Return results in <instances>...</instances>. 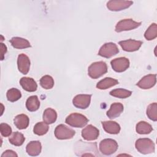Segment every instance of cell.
I'll use <instances>...</instances> for the list:
<instances>
[{"label":"cell","mask_w":157,"mask_h":157,"mask_svg":"<svg viewBox=\"0 0 157 157\" xmlns=\"http://www.w3.org/2000/svg\"><path fill=\"white\" fill-rule=\"evenodd\" d=\"M40 102L38 97L36 95L29 97L26 102V107L30 112H35L39 109Z\"/></svg>","instance_id":"23"},{"label":"cell","mask_w":157,"mask_h":157,"mask_svg":"<svg viewBox=\"0 0 157 157\" xmlns=\"http://www.w3.org/2000/svg\"><path fill=\"white\" fill-rule=\"evenodd\" d=\"M57 118V113L56 112L52 109L47 108L46 109L43 113V120L47 124H52L56 120Z\"/></svg>","instance_id":"22"},{"label":"cell","mask_w":157,"mask_h":157,"mask_svg":"<svg viewBox=\"0 0 157 157\" xmlns=\"http://www.w3.org/2000/svg\"><path fill=\"white\" fill-rule=\"evenodd\" d=\"M49 127L48 124L44 122H39L36 123L34 127L33 132L38 136H43L48 131Z\"/></svg>","instance_id":"27"},{"label":"cell","mask_w":157,"mask_h":157,"mask_svg":"<svg viewBox=\"0 0 157 157\" xmlns=\"http://www.w3.org/2000/svg\"><path fill=\"white\" fill-rule=\"evenodd\" d=\"M99 135V129L91 124L88 125L82 131V136L86 140H94Z\"/></svg>","instance_id":"12"},{"label":"cell","mask_w":157,"mask_h":157,"mask_svg":"<svg viewBox=\"0 0 157 157\" xmlns=\"http://www.w3.org/2000/svg\"><path fill=\"white\" fill-rule=\"evenodd\" d=\"M20 84L25 91L28 92H34L37 88L36 81L31 77H22L20 80Z\"/></svg>","instance_id":"15"},{"label":"cell","mask_w":157,"mask_h":157,"mask_svg":"<svg viewBox=\"0 0 157 157\" xmlns=\"http://www.w3.org/2000/svg\"><path fill=\"white\" fill-rule=\"evenodd\" d=\"M133 4L131 1L113 0L109 1L107 3V7L111 11H120L128 8Z\"/></svg>","instance_id":"9"},{"label":"cell","mask_w":157,"mask_h":157,"mask_svg":"<svg viewBox=\"0 0 157 157\" xmlns=\"http://www.w3.org/2000/svg\"><path fill=\"white\" fill-rule=\"evenodd\" d=\"M4 156H18L17 154L11 150H7L1 155V157Z\"/></svg>","instance_id":"33"},{"label":"cell","mask_w":157,"mask_h":157,"mask_svg":"<svg viewBox=\"0 0 157 157\" xmlns=\"http://www.w3.org/2000/svg\"><path fill=\"white\" fill-rule=\"evenodd\" d=\"M156 82V74H148L142 77L137 83V85L144 90L150 89L155 86Z\"/></svg>","instance_id":"14"},{"label":"cell","mask_w":157,"mask_h":157,"mask_svg":"<svg viewBox=\"0 0 157 157\" xmlns=\"http://www.w3.org/2000/svg\"><path fill=\"white\" fill-rule=\"evenodd\" d=\"M91 98V94H78L72 100L73 105L77 108L85 109L90 104Z\"/></svg>","instance_id":"10"},{"label":"cell","mask_w":157,"mask_h":157,"mask_svg":"<svg viewBox=\"0 0 157 157\" xmlns=\"http://www.w3.org/2000/svg\"><path fill=\"white\" fill-rule=\"evenodd\" d=\"M135 147L139 153L144 155L154 153L155 150L154 142L148 138L137 139L136 142Z\"/></svg>","instance_id":"2"},{"label":"cell","mask_w":157,"mask_h":157,"mask_svg":"<svg viewBox=\"0 0 157 157\" xmlns=\"http://www.w3.org/2000/svg\"><path fill=\"white\" fill-rule=\"evenodd\" d=\"M9 140L11 144L15 146H20L24 143L25 140V137L22 133L17 131L13 132L11 134L9 139Z\"/></svg>","instance_id":"25"},{"label":"cell","mask_w":157,"mask_h":157,"mask_svg":"<svg viewBox=\"0 0 157 157\" xmlns=\"http://www.w3.org/2000/svg\"><path fill=\"white\" fill-rule=\"evenodd\" d=\"M17 66L18 71L23 74H27L30 68V60L27 55L21 53L17 58Z\"/></svg>","instance_id":"13"},{"label":"cell","mask_w":157,"mask_h":157,"mask_svg":"<svg viewBox=\"0 0 157 157\" xmlns=\"http://www.w3.org/2000/svg\"><path fill=\"white\" fill-rule=\"evenodd\" d=\"M1 134L4 137H8L12 134V128L7 123H2L0 124Z\"/></svg>","instance_id":"32"},{"label":"cell","mask_w":157,"mask_h":157,"mask_svg":"<svg viewBox=\"0 0 157 157\" xmlns=\"http://www.w3.org/2000/svg\"><path fill=\"white\" fill-rule=\"evenodd\" d=\"M132 94L131 91H129L126 89L123 88H117L112 90L110 92V94L113 97H116L118 98L124 99L129 97Z\"/></svg>","instance_id":"26"},{"label":"cell","mask_w":157,"mask_h":157,"mask_svg":"<svg viewBox=\"0 0 157 157\" xmlns=\"http://www.w3.org/2000/svg\"><path fill=\"white\" fill-rule=\"evenodd\" d=\"M1 54H2L1 60H3L4 58V55L7 52V47L3 43H1Z\"/></svg>","instance_id":"34"},{"label":"cell","mask_w":157,"mask_h":157,"mask_svg":"<svg viewBox=\"0 0 157 157\" xmlns=\"http://www.w3.org/2000/svg\"><path fill=\"white\" fill-rule=\"evenodd\" d=\"M119 52V49L117 45L112 42L104 44L99 49L98 55L102 57L109 58Z\"/></svg>","instance_id":"7"},{"label":"cell","mask_w":157,"mask_h":157,"mask_svg":"<svg viewBox=\"0 0 157 157\" xmlns=\"http://www.w3.org/2000/svg\"><path fill=\"white\" fill-rule=\"evenodd\" d=\"M14 124L19 129H26L29 123L28 117L25 114H20L17 115L13 120Z\"/></svg>","instance_id":"19"},{"label":"cell","mask_w":157,"mask_h":157,"mask_svg":"<svg viewBox=\"0 0 157 157\" xmlns=\"http://www.w3.org/2000/svg\"><path fill=\"white\" fill-rule=\"evenodd\" d=\"M65 122L72 127L83 128L87 124L88 120L82 114L72 113L67 117Z\"/></svg>","instance_id":"3"},{"label":"cell","mask_w":157,"mask_h":157,"mask_svg":"<svg viewBox=\"0 0 157 157\" xmlns=\"http://www.w3.org/2000/svg\"><path fill=\"white\" fill-rule=\"evenodd\" d=\"M145 38L148 40H151L157 37V25L152 23L146 30L144 34Z\"/></svg>","instance_id":"29"},{"label":"cell","mask_w":157,"mask_h":157,"mask_svg":"<svg viewBox=\"0 0 157 157\" xmlns=\"http://www.w3.org/2000/svg\"><path fill=\"white\" fill-rule=\"evenodd\" d=\"M147 115L152 121L157 120V104L156 102L151 103L147 107Z\"/></svg>","instance_id":"31"},{"label":"cell","mask_w":157,"mask_h":157,"mask_svg":"<svg viewBox=\"0 0 157 157\" xmlns=\"http://www.w3.org/2000/svg\"><path fill=\"white\" fill-rule=\"evenodd\" d=\"M6 96L9 101L15 102L21 98V93L19 90L15 88H12L7 91Z\"/></svg>","instance_id":"28"},{"label":"cell","mask_w":157,"mask_h":157,"mask_svg":"<svg viewBox=\"0 0 157 157\" xmlns=\"http://www.w3.org/2000/svg\"><path fill=\"white\" fill-rule=\"evenodd\" d=\"M40 85L45 90L51 89L54 86V80L50 75H45L40 78Z\"/></svg>","instance_id":"30"},{"label":"cell","mask_w":157,"mask_h":157,"mask_svg":"<svg viewBox=\"0 0 157 157\" xmlns=\"http://www.w3.org/2000/svg\"><path fill=\"white\" fill-rule=\"evenodd\" d=\"M107 72V64L104 61H98L92 63L88 68V75L93 79L102 76Z\"/></svg>","instance_id":"1"},{"label":"cell","mask_w":157,"mask_h":157,"mask_svg":"<svg viewBox=\"0 0 157 157\" xmlns=\"http://www.w3.org/2000/svg\"><path fill=\"white\" fill-rule=\"evenodd\" d=\"M10 42L14 48L18 49H23L31 47V44L28 40L19 37H12L10 40Z\"/></svg>","instance_id":"20"},{"label":"cell","mask_w":157,"mask_h":157,"mask_svg":"<svg viewBox=\"0 0 157 157\" xmlns=\"http://www.w3.org/2000/svg\"><path fill=\"white\" fill-rule=\"evenodd\" d=\"M118 44L124 51L132 52L138 50L142 45V42L133 39H128L120 41Z\"/></svg>","instance_id":"11"},{"label":"cell","mask_w":157,"mask_h":157,"mask_svg":"<svg viewBox=\"0 0 157 157\" xmlns=\"http://www.w3.org/2000/svg\"><path fill=\"white\" fill-rule=\"evenodd\" d=\"M111 66L117 72L125 71L129 66V61L125 57H120L111 61Z\"/></svg>","instance_id":"8"},{"label":"cell","mask_w":157,"mask_h":157,"mask_svg":"<svg viewBox=\"0 0 157 157\" xmlns=\"http://www.w3.org/2000/svg\"><path fill=\"white\" fill-rule=\"evenodd\" d=\"M1 37H2V39H3V37H2V36H1ZM1 40H3V39H2Z\"/></svg>","instance_id":"35"},{"label":"cell","mask_w":157,"mask_h":157,"mask_svg":"<svg viewBox=\"0 0 157 157\" xmlns=\"http://www.w3.org/2000/svg\"><path fill=\"white\" fill-rule=\"evenodd\" d=\"M123 111V105L120 102L113 103L106 115L110 119H113L119 117Z\"/></svg>","instance_id":"17"},{"label":"cell","mask_w":157,"mask_h":157,"mask_svg":"<svg viewBox=\"0 0 157 157\" xmlns=\"http://www.w3.org/2000/svg\"><path fill=\"white\" fill-rule=\"evenodd\" d=\"M54 132L56 138L59 140L72 139L75 134L74 129L62 124H59L56 127Z\"/></svg>","instance_id":"5"},{"label":"cell","mask_w":157,"mask_h":157,"mask_svg":"<svg viewBox=\"0 0 157 157\" xmlns=\"http://www.w3.org/2000/svg\"><path fill=\"white\" fill-rule=\"evenodd\" d=\"M141 25V22H137L132 19H123L118 21L115 26V31L120 33L124 31H130L137 28Z\"/></svg>","instance_id":"6"},{"label":"cell","mask_w":157,"mask_h":157,"mask_svg":"<svg viewBox=\"0 0 157 157\" xmlns=\"http://www.w3.org/2000/svg\"><path fill=\"white\" fill-rule=\"evenodd\" d=\"M118 84V81L111 77H105L100 80L96 85V88L99 90H106Z\"/></svg>","instance_id":"21"},{"label":"cell","mask_w":157,"mask_h":157,"mask_svg":"<svg viewBox=\"0 0 157 157\" xmlns=\"http://www.w3.org/2000/svg\"><path fill=\"white\" fill-rule=\"evenodd\" d=\"M117 142L112 139H105L99 144V150L104 155H110L118 149Z\"/></svg>","instance_id":"4"},{"label":"cell","mask_w":157,"mask_h":157,"mask_svg":"<svg viewBox=\"0 0 157 157\" xmlns=\"http://www.w3.org/2000/svg\"><path fill=\"white\" fill-rule=\"evenodd\" d=\"M136 131L139 134H147L153 131V128L147 122L141 121L136 124Z\"/></svg>","instance_id":"24"},{"label":"cell","mask_w":157,"mask_h":157,"mask_svg":"<svg viewBox=\"0 0 157 157\" xmlns=\"http://www.w3.org/2000/svg\"><path fill=\"white\" fill-rule=\"evenodd\" d=\"M102 127L105 132L111 134H118L120 131V126L115 121H105L102 122Z\"/></svg>","instance_id":"18"},{"label":"cell","mask_w":157,"mask_h":157,"mask_svg":"<svg viewBox=\"0 0 157 157\" xmlns=\"http://www.w3.org/2000/svg\"><path fill=\"white\" fill-rule=\"evenodd\" d=\"M42 150L41 143L38 140L31 141L28 143L26 147V151L29 156H36L39 155Z\"/></svg>","instance_id":"16"}]
</instances>
